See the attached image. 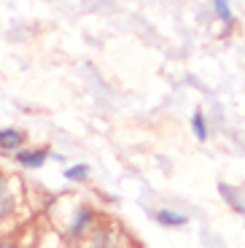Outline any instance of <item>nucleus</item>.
Instances as JSON below:
<instances>
[{
  "instance_id": "obj_4",
  "label": "nucleus",
  "mask_w": 245,
  "mask_h": 248,
  "mask_svg": "<svg viewBox=\"0 0 245 248\" xmlns=\"http://www.w3.org/2000/svg\"><path fill=\"white\" fill-rule=\"evenodd\" d=\"M89 224H92V213L86 211V208H78V216H76L73 224H70V235H81Z\"/></svg>"
},
{
  "instance_id": "obj_6",
  "label": "nucleus",
  "mask_w": 245,
  "mask_h": 248,
  "mask_svg": "<svg viewBox=\"0 0 245 248\" xmlns=\"http://www.w3.org/2000/svg\"><path fill=\"white\" fill-rule=\"evenodd\" d=\"M191 127H194V135L199 138V140H205V138H208V124H205L202 111H194V116H191Z\"/></svg>"
},
{
  "instance_id": "obj_9",
  "label": "nucleus",
  "mask_w": 245,
  "mask_h": 248,
  "mask_svg": "<svg viewBox=\"0 0 245 248\" xmlns=\"http://www.w3.org/2000/svg\"><path fill=\"white\" fill-rule=\"evenodd\" d=\"M0 248H16V243H11V240H3V243H0Z\"/></svg>"
},
{
  "instance_id": "obj_7",
  "label": "nucleus",
  "mask_w": 245,
  "mask_h": 248,
  "mask_svg": "<svg viewBox=\"0 0 245 248\" xmlns=\"http://www.w3.org/2000/svg\"><path fill=\"white\" fill-rule=\"evenodd\" d=\"M65 178H68V181H86V178H89V168H86V165L68 168V170H65Z\"/></svg>"
},
{
  "instance_id": "obj_8",
  "label": "nucleus",
  "mask_w": 245,
  "mask_h": 248,
  "mask_svg": "<svg viewBox=\"0 0 245 248\" xmlns=\"http://www.w3.org/2000/svg\"><path fill=\"white\" fill-rule=\"evenodd\" d=\"M215 14H218L224 22H232V6L224 3V0H215Z\"/></svg>"
},
{
  "instance_id": "obj_3",
  "label": "nucleus",
  "mask_w": 245,
  "mask_h": 248,
  "mask_svg": "<svg viewBox=\"0 0 245 248\" xmlns=\"http://www.w3.org/2000/svg\"><path fill=\"white\" fill-rule=\"evenodd\" d=\"M16 162L22 165V168H27V170H38V168H43L46 165V159H49V149L46 146H41V149H32V151H16Z\"/></svg>"
},
{
  "instance_id": "obj_1",
  "label": "nucleus",
  "mask_w": 245,
  "mask_h": 248,
  "mask_svg": "<svg viewBox=\"0 0 245 248\" xmlns=\"http://www.w3.org/2000/svg\"><path fill=\"white\" fill-rule=\"evenodd\" d=\"M25 140H27V135L22 130H16V127H3L0 130V151L3 154H16V151H22Z\"/></svg>"
},
{
  "instance_id": "obj_5",
  "label": "nucleus",
  "mask_w": 245,
  "mask_h": 248,
  "mask_svg": "<svg viewBox=\"0 0 245 248\" xmlns=\"http://www.w3.org/2000/svg\"><path fill=\"white\" fill-rule=\"evenodd\" d=\"M156 221L165 224V227H184V224H186V216H181V213H172V211H159V213H156Z\"/></svg>"
},
{
  "instance_id": "obj_2",
  "label": "nucleus",
  "mask_w": 245,
  "mask_h": 248,
  "mask_svg": "<svg viewBox=\"0 0 245 248\" xmlns=\"http://www.w3.org/2000/svg\"><path fill=\"white\" fill-rule=\"evenodd\" d=\"M16 211V192H14L11 178L0 175V221H6L11 213Z\"/></svg>"
}]
</instances>
